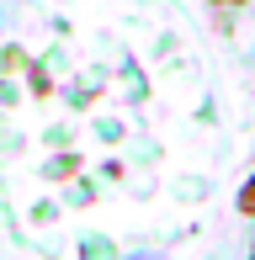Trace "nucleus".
<instances>
[{
	"instance_id": "f257e3e1",
	"label": "nucleus",
	"mask_w": 255,
	"mask_h": 260,
	"mask_svg": "<svg viewBox=\"0 0 255 260\" xmlns=\"http://www.w3.org/2000/svg\"><path fill=\"white\" fill-rule=\"evenodd\" d=\"M234 207L245 212V218H255V175H245V186L234 191Z\"/></svg>"
},
{
	"instance_id": "f03ea898",
	"label": "nucleus",
	"mask_w": 255,
	"mask_h": 260,
	"mask_svg": "<svg viewBox=\"0 0 255 260\" xmlns=\"http://www.w3.org/2000/svg\"><path fill=\"white\" fill-rule=\"evenodd\" d=\"M207 6H218V11H239V6H250V0H207Z\"/></svg>"
},
{
	"instance_id": "7ed1b4c3",
	"label": "nucleus",
	"mask_w": 255,
	"mask_h": 260,
	"mask_svg": "<svg viewBox=\"0 0 255 260\" xmlns=\"http://www.w3.org/2000/svg\"><path fill=\"white\" fill-rule=\"evenodd\" d=\"M0 38H6V0H0Z\"/></svg>"
},
{
	"instance_id": "20e7f679",
	"label": "nucleus",
	"mask_w": 255,
	"mask_h": 260,
	"mask_svg": "<svg viewBox=\"0 0 255 260\" xmlns=\"http://www.w3.org/2000/svg\"><path fill=\"white\" fill-rule=\"evenodd\" d=\"M250 260H255V250H250Z\"/></svg>"
}]
</instances>
